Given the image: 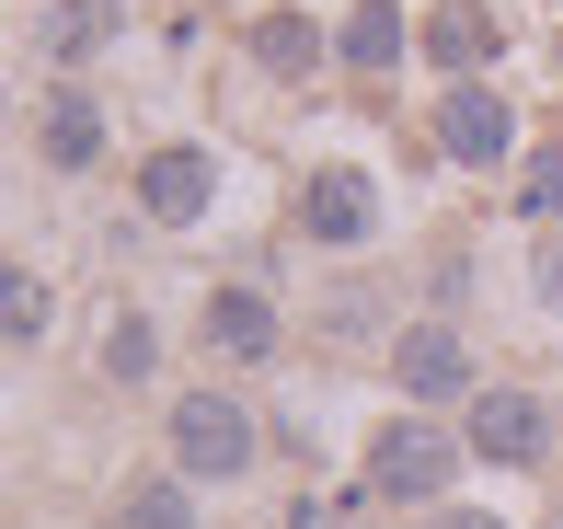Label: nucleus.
<instances>
[{
    "label": "nucleus",
    "mask_w": 563,
    "mask_h": 529,
    "mask_svg": "<svg viewBox=\"0 0 563 529\" xmlns=\"http://www.w3.org/2000/svg\"><path fill=\"white\" fill-rule=\"evenodd\" d=\"M115 529H196V507H185V484H139Z\"/></svg>",
    "instance_id": "nucleus-16"
},
{
    "label": "nucleus",
    "mask_w": 563,
    "mask_h": 529,
    "mask_svg": "<svg viewBox=\"0 0 563 529\" xmlns=\"http://www.w3.org/2000/svg\"><path fill=\"white\" fill-rule=\"evenodd\" d=\"M0 311H12V345H35L58 299H46V276H12V288H0Z\"/></svg>",
    "instance_id": "nucleus-17"
},
{
    "label": "nucleus",
    "mask_w": 563,
    "mask_h": 529,
    "mask_svg": "<svg viewBox=\"0 0 563 529\" xmlns=\"http://www.w3.org/2000/svg\"><path fill=\"white\" fill-rule=\"evenodd\" d=\"M208 357H242V368L276 357V299L265 288H219L208 299Z\"/></svg>",
    "instance_id": "nucleus-8"
},
{
    "label": "nucleus",
    "mask_w": 563,
    "mask_h": 529,
    "mask_svg": "<svg viewBox=\"0 0 563 529\" xmlns=\"http://www.w3.org/2000/svg\"><path fill=\"white\" fill-rule=\"evenodd\" d=\"M288 529H345V495H299V507H288Z\"/></svg>",
    "instance_id": "nucleus-18"
},
{
    "label": "nucleus",
    "mask_w": 563,
    "mask_h": 529,
    "mask_svg": "<svg viewBox=\"0 0 563 529\" xmlns=\"http://www.w3.org/2000/svg\"><path fill=\"white\" fill-rule=\"evenodd\" d=\"M472 461H541L552 449V403L541 392H472Z\"/></svg>",
    "instance_id": "nucleus-4"
},
{
    "label": "nucleus",
    "mask_w": 563,
    "mask_h": 529,
    "mask_svg": "<svg viewBox=\"0 0 563 529\" xmlns=\"http://www.w3.org/2000/svg\"><path fill=\"white\" fill-rule=\"evenodd\" d=\"M552 529H563V518H552Z\"/></svg>",
    "instance_id": "nucleus-21"
},
{
    "label": "nucleus",
    "mask_w": 563,
    "mask_h": 529,
    "mask_svg": "<svg viewBox=\"0 0 563 529\" xmlns=\"http://www.w3.org/2000/svg\"><path fill=\"white\" fill-rule=\"evenodd\" d=\"M438 139H449V162H506V139H518V115H506V92L460 81L449 104H438Z\"/></svg>",
    "instance_id": "nucleus-5"
},
{
    "label": "nucleus",
    "mask_w": 563,
    "mask_h": 529,
    "mask_svg": "<svg viewBox=\"0 0 563 529\" xmlns=\"http://www.w3.org/2000/svg\"><path fill=\"white\" fill-rule=\"evenodd\" d=\"M104 35H115V0H58V12L35 23V46H46V58H58V69H69V58H92V46H104Z\"/></svg>",
    "instance_id": "nucleus-12"
},
{
    "label": "nucleus",
    "mask_w": 563,
    "mask_h": 529,
    "mask_svg": "<svg viewBox=\"0 0 563 529\" xmlns=\"http://www.w3.org/2000/svg\"><path fill=\"white\" fill-rule=\"evenodd\" d=\"M426 529H506V518H495V507H438Z\"/></svg>",
    "instance_id": "nucleus-20"
},
{
    "label": "nucleus",
    "mask_w": 563,
    "mask_h": 529,
    "mask_svg": "<svg viewBox=\"0 0 563 529\" xmlns=\"http://www.w3.org/2000/svg\"><path fill=\"white\" fill-rule=\"evenodd\" d=\"M35 150H46L58 173H92V162H104V104H92V92H46Z\"/></svg>",
    "instance_id": "nucleus-9"
},
{
    "label": "nucleus",
    "mask_w": 563,
    "mask_h": 529,
    "mask_svg": "<svg viewBox=\"0 0 563 529\" xmlns=\"http://www.w3.org/2000/svg\"><path fill=\"white\" fill-rule=\"evenodd\" d=\"M253 449H265V426H253L230 392H185L173 403V472H185V484H242Z\"/></svg>",
    "instance_id": "nucleus-2"
},
{
    "label": "nucleus",
    "mask_w": 563,
    "mask_h": 529,
    "mask_svg": "<svg viewBox=\"0 0 563 529\" xmlns=\"http://www.w3.org/2000/svg\"><path fill=\"white\" fill-rule=\"evenodd\" d=\"M518 208H529V219H563V139L518 162Z\"/></svg>",
    "instance_id": "nucleus-15"
},
{
    "label": "nucleus",
    "mask_w": 563,
    "mask_h": 529,
    "mask_svg": "<svg viewBox=\"0 0 563 529\" xmlns=\"http://www.w3.org/2000/svg\"><path fill=\"white\" fill-rule=\"evenodd\" d=\"M391 368H402V392H415V403H449V392H472V345H460L449 322H415V334L391 345Z\"/></svg>",
    "instance_id": "nucleus-6"
},
{
    "label": "nucleus",
    "mask_w": 563,
    "mask_h": 529,
    "mask_svg": "<svg viewBox=\"0 0 563 529\" xmlns=\"http://www.w3.org/2000/svg\"><path fill=\"white\" fill-rule=\"evenodd\" d=\"M299 219H311V242H334V254H356V242L379 231V185H368V173H322Z\"/></svg>",
    "instance_id": "nucleus-7"
},
{
    "label": "nucleus",
    "mask_w": 563,
    "mask_h": 529,
    "mask_svg": "<svg viewBox=\"0 0 563 529\" xmlns=\"http://www.w3.org/2000/svg\"><path fill=\"white\" fill-rule=\"evenodd\" d=\"M426 58L460 69V81L495 58V23H483V0H438V12H426Z\"/></svg>",
    "instance_id": "nucleus-10"
},
{
    "label": "nucleus",
    "mask_w": 563,
    "mask_h": 529,
    "mask_svg": "<svg viewBox=\"0 0 563 529\" xmlns=\"http://www.w3.org/2000/svg\"><path fill=\"white\" fill-rule=\"evenodd\" d=\"M162 368V334H150V311H115V334H104V381H150Z\"/></svg>",
    "instance_id": "nucleus-14"
},
{
    "label": "nucleus",
    "mask_w": 563,
    "mask_h": 529,
    "mask_svg": "<svg viewBox=\"0 0 563 529\" xmlns=\"http://www.w3.org/2000/svg\"><path fill=\"white\" fill-rule=\"evenodd\" d=\"M541 299H552V311H563V231L541 242Z\"/></svg>",
    "instance_id": "nucleus-19"
},
{
    "label": "nucleus",
    "mask_w": 563,
    "mask_h": 529,
    "mask_svg": "<svg viewBox=\"0 0 563 529\" xmlns=\"http://www.w3.org/2000/svg\"><path fill=\"white\" fill-rule=\"evenodd\" d=\"M402 58V0H356L345 12V69H391Z\"/></svg>",
    "instance_id": "nucleus-13"
},
{
    "label": "nucleus",
    "mask_w": 563,
    "mask_h": 529,
    "mask_svg": "<svg viewBox=\"0 0 563 529\" xmlns=\"http://www.w3.org/2000/svg\"><path fill=\"white\" fill-rule=\"evenodd\" d=\"M208 196H219V162H208L196 139H173V150H150V162H139V219H162V231H196Z\"/></svg>",
    "instance_id": "nucleus-3"
},
{
    "label": "nucleus",
    "mask_w": 563,
    "mask_h": 529,
    "mask_svg": "<svg viewBox=\"0 0 563 529\" xmlns=\"http://www.w3.org/2000/svg\"><path fill=\"white\" fill-rule=\"evenodd\" d=\"M460 461H472V438H460V426L391 415V426L368 438V495H379V507H426V518H438L449 484H460Z\"/></svg>",
    "instance_id": "nucleus-1"
},
{
    "label": "nucleus",
    "mask_w": 563,
    "mask_h": 529,
    "mask_svg": "<svg viewBox=\"0 0 563 529\" xmlns=\"http://www.w3.org/2000/svg\"><path fill=\"white\" fill-rule=\"evenodd\" d=\"M311 58H322V23H311V12H265V23H253V69H276V81H299Z\"/></svg>",
    "instance_id": "nucleus-11"
}]
</instances>
